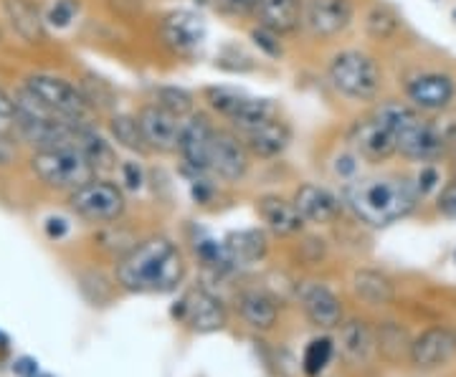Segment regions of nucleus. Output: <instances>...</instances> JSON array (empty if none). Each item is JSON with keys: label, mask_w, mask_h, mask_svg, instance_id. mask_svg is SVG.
Segmentation results:
<instances>
[{"label": "nucleus", "mask_w": 456, "mask_h": 377, "mask_svg": "<svg viewBox=\"0 0 456 377\" xmlns=\"http://www.w3.org/2000/svg\"><path fill=\"white\" fill-rule=\"evenodd\" d=\"M406 101L421 115L446 112L456 99V79L446 71H419L403 84Z\"/></svg>", "instance_id": "9"}, {"label": "nucleus", "mask_w": 456, "mask_h": 377, "mask_svg": "<svg viewBox=\"0 0 456 377\" xmlns=\"http://www.w3.org/2000/svg\"><path fill=\"white\" fill-rule=\"evenodd\" d=\"M327 82L340 97L370 104L383 92V66L368 51L345 49L338 51L327 64Z\"/></svg>", "instance_id": "4"}, {"label": "nucleus", "mask_w": 456, "mask_h": 377, "mask_svg": "<svg viewBox=\"0 0 456 377\" xmlns=\"http://www.w3.org/2000/svg\"><path fill=\"white\" fill-rule=\"evenodd\" d=\"M340 352L350 365H365L370 362L378 345H375V329H370L368 322L353 319L345 322L340 327Z\"/></svg>", "instance_id": "23"}, {"label": "nucleus", "mask_w": 456, "mask_h": 377, "mask_svg": "<svg viewBox=\"0 0 456 377\" xmlns=\"http://www.w3.org/2000/svg\"><path fill=\"white\" fill-rule=\"evenodd\" d=\"M332 352H335V345L330 337H320V340H312L310 347L305 349V373L307 375H320L325 370L330 360H332Z\"/></svg>", "instance_id": "32"}, {"label": "nucleus", "mask_w": 456, "mask_h": 377, "mask_svg": "<svg viewBox=\"0 0 456 377\" xmlns=\"http://www.w3.org/2000/svg\"><path fill=\"white\" fill-rule=\"evenodd\" d=\"M292 200L297 211L305 218V223L325 226V223H332L342 211L340 197L322 185H314V182H305L302 188H297Z\"/></svg>", "instance_id": "19"}, {"label": "nucleus", "mask_w": 456, "mask_h": 377, "mask_svg": "<svg viewBox=\"0 0 456 377\" xmlns=\"http://www.w3.org/2000/svg\"><path fill=\"white\" fill-rule=\"evenodd\" d=\"M251 167V152L244 145V140L231 127H216L208 155V175H216L218 180L239 182L244 180Z\"/></svg>", "instance_id": "11"}, {"label": "nucleus", "mask_w": 456, "mask_h": 377, "mask_svg": "<svg viewBox=\"0 0 456 377\" xmlns=\"http://www.w3.org/2000/svg\"><path fill=\"white\" fill-rule=\"evenodd\" d=\"M36 377H51V375H36Z\"/></svg>", "instance_id": "41"}, {"label": "nucleus", "mask_w": 456, "mask_h": 377, "mask_svg": "<svg viewBox=\"0 0 456 377\" xmlns=\"http://www.w3.org/2000/svg\"><path fill=\"white\" fill-rule=\"evenodd\" d=\"M375 345H378V352L386 357V360H403V357H411V340H408V332L393 322H386L380 327L375 329Z\"/></svg>", "instance_id": "28"}, {"label": "nucleus", "mask_w": 456, "mask_h": 377, "mask_svg": "<svg viewBox=\"0 0 456 377\" xmlns=\"http://www.w3.org/2000/svg\"><path fill=\"white\" fill-rule=\"evenodd\" d=\"M8 13H11V23L26 41H36L41 38V20L31 3L26 0H8Z\"/></svg>", "instance_id": "29"}, {"label": "nucleus", "mask_w": 456, "mask_h": 377, "mask_svg": "<svg viewBox=\"0 0 456 377\" xmlns=\"http://www.w3.org/2000/svg\"><path fill=\"white\" fill-rule=\"evenodd\" d=\"M347 142L353 152L358 155L360 160L370 164L388 163L393 155H398V148H395V134L393 130L380 119V116L368 115L358 119L350 132H347Z\"/></svg>", "instance_id": "13"}, {"label": "nucleus", "mask_w": 456, "mask_h": 377, "mask_svg": "<svg viewBox=\"0 0 456 377\" xmlns=\"http://www.w3.org/2000/svg\"><path fill=\"white\" fill-rule=\"evenodd\" d=\"M353 289L368 304H391L395 296L391 279L378 271H358L353 277Z\"/></svg>", "instance_id": "27"}, {"label": "nucleus", "mask_w": 456, "mask_h": 377, "mask_svg": "<svg viewBox=\"0 0 456 377\" xmlns=\"http://www.w3.org/2000/svg\"><path fill=\"white\" fill-rule=\"evenodd\" d=\"M454 148H456V145H454Z\"/></svg>", "instance_id": "43"}, {"label": "nucleus", "mask_w": 456, "mask_h": 377, "mask_svg": "<svg viewBox=\"0 0 456 377\" xmlns=\"http://www.w3.org/2000/svg\"><path fill=\"white\" fill-rule=\"evenodd\" d=\"M216 122L211 116L196 112L188 116L185 122V132L180 140L178 155L183 157V163L188 164L198 175H208V155H211V142L216 134Z\"/></svg>", "instance_id": "17"}, {"label": "nucleus", "mask_w": 456, "mask_h": 377, "mask_svg": "<svg viewBox=\"0 0 456 377\" xmlns=\"http://www.w3.org/2000/svg\"><path fill=\"white\" fill-rule=\"evenodd\" d=\"M137 122L145 137V145L150 152H160V155H173L180 149V140L185 132V116L175 115L170 109H165L155 101H147L145 107L137 112Z\"/></svg>", "instance_id": "10"}, {"label": "nucleus", "mask_w": 456, "mask_h": 377, "mask_svg": "<svg viewBox=\"0 0 456 377\" xmlns=\"http://www.w3.org/2000/svg\"><path fill=\"white\" fill-rule=\"evenodd\" d=\"M122 180L127 182L132 190H137V188L142 185V172H140V167L134 163L122 164Z\"/></svg>", "instance_id": "38"}, {"label": "nucleus", "mask_w": 456, "mask_h": 377, "mask_svg": "<svg viewBox=\"0 0 456 377\" xmlns=\"http://www.w3.org/2000/svg\"><path fill=\"white\" fill-rule=\"evenodd\" d=\"M110 127H112V134L117 142H122L125 148L134 149V152H147L145 137H142V130H140L137 116L117 115L112 116Z\"/></svg>", "instance_id": "30"}, {"label": "nucleus", "mask_w": 456, "mask_h": 377, "mask_svg": "<svg viewBox=\"0 0 456 377\" xmlns=\"http://www.w3.org/2000/svg\"><path fill=\"white\" fill-rule=\"evenodd\" d=\"M155 104H160L165 109H170V112H175L180 116H188L196 115V101H193V94H188L185 89H178V86H160L158 92H155V99H152Z\"/></svg>", "instance_id": "31"}, {"label": "nucleus", "mask_w": 456, "mask_h": 377, "mask_svg": "<svg viewBox=\"0 0 456 377\" xmlns=\"http://www.w3.org/2000/svg\"><path fill=\"white\" fill-rule=\"evenodd\" d=\"M305 0H259L254 20L256 26L277 36H292L302 28Z\"/></svg>", "instance_id": "20"}, {"label": "nucleus", "mask_w": 456, "mask_h": 377, "mask_svg": "<svg viewBox=\"0 0 456 377\" xmlns=\"http://www.w3.org/2000/svg\"><path fill=\"white\" fill-rule=\"evenodd\" d=\"M13 373L18 377H36L38 375V362L31 360V357H20V360L13 365Z\"/></svg>", "instance_id": "39"}, {"label": "nucleus", "mask_w": 456, "mask_h": 377, "mask_svg": "<svg viewBox=\"0 0 456 377\" xmlns=\"http://www.w3.org/2000/svg\"><path fill=\"white\" fill-rule=\"evenodd\" d=\"M26 92H31L33 97L38 99L41 104H46L49 109L59 112L66 119H74V122H89L92 115V101L89 97L79 92L71 82H66L61 76H53V74H31L26 84H23Z\"/></svg>", "instance_id": "7"}, {"label": "nucleus", "mask_w": 456, "mask_h": 377, "mask_svg": "<svg viewBox=\"0 0 456 377\" xmlns=\"http://www.w3.org/2000/svg\"><path fill=\"white\" fill-rule=\"evenodd\" d=\"M302 309L310 317L312 325L322 329H335L342 325V304L322 284H307L302 289Z\"/></svg>", "instance_id": "21"}, {"label": "nucleus", "mask_w": 456, "mask_h": 377, "mask_svg": "<svg viewBox=\"0 0 456 377\" xmlns=\"http://www.w3.org/2000/svg\"><path fill=\"white\" fill-rule=\"evenodd\" d=\"M31 170L46 188L64 193H77L86 182L94 180L99 172L97 164L77 148L36 149V155L31 157Z\"/></svg>", "instance_id": "5"}, {"label": "nucleus", "mask_w": 456, "mask_h": 377, "mask_svg": "<svg viewBox=\"0 0 456 377\" xmlns=\"http://www.w3.org/2000/svg\"><path fill=\"white\" fill-rule=\"evenodd\" d=\"M69 203L74 213L89 223H112L117 218H122L127 208L122 188L110 180H99V178L86 182L77 193H71Z\"/></svg>", "instance_id": "8"}, {"label": "nucleus", "mask_w": 456, "mask_h": 377, "mask_svg": "<svg viewBox=\"0 0 456 377\" xmlns=\"http://www.w3.org/2000/svg\"><path fill=\"white\" fill-rule=\"evenodd\" d=\"M251 38H254V44L261 46V49L266 51L269 56H281V44H279V38H281V36H277V33L266 31V28L256 26V28L251 31Z\"/></svg>", "instance_id": "35"}, {"label": "nucleus", "mask_w": 456, "mask_h": 377, "mask_svg": "<svg viewBox=\"0 0 456 377\" xmlns=\"http://www.w3.org/2000/svg\"><path fill=\"white\" fill-rule=\"evenodd\" d=\"M239 312H241L248 327L272 329L277 325L279 304L272 294L251 289V292H244L241 299H239Z\"/></svg>", "instance_id": "24"}, {"label": "nucleus", "mask_w": 456, "mask_h": 377, "mask_svg": "<svg viewBox=\"0 0 456 377\" xmlns=\"http://www.w3.org/2000/svg\"><path fill=\"white\" fill-rule=\"evenodd\" d=\"M233 132L244 140L251 157H261V160H274L292 142V130L281 119V115L272 116V119H261L256 124H248V127Z\"/></svg>", "instance_id": "16"}, {"label": "nucleus", "mask_w": 456, "mask_h": 377, "mask_svg": "<svg viewBox=\"0 0 456 377\" xmlns=\"http://www.w3.org/2000/svg\"><path fill=\"white\" fill-rule=\"evenodd\" d=\"M454 18H456V11H454Z\"/></svg>", "instance_id": "42"}, {"label": "nucleus", "mask_w": 456, "mask_h": 377, "mask_svg": "<svg viewBox=\"0 0 456 377\" xmlns=\"http://www.w3.org/2000/svg\"><path fill=\"white\" fill-rule=\"evenodd\" d=\"M456 355V332L446 327L426 329L411 345V362L419 370H436Z\"/></svg>", "instance_id": "18"}, {"label": "nucleus", "mask_w": 456, "mask_h": 377, "mask_svg": "<svg viewBox=\"0 0 456 377\" xmlns=\"http://www.w3.org/2000/svg\"><path fill=\"white\" fill-rule=\"evenodd\" d=\"M375 115L391 127L398 155L408 163L434 164L454 148L444 124L421 115L408 101H386L375 109Z\"/></svg>", "instance_id": "3"}, {"label": "nucleus", "mask_w": 456, "mask_h": 377, "mask_svg": "<svg viewBox=\"0 0 456 377\" xmlns=\"http://www.w3.org/2000/svg\"><path fill=\"white\" fill-rule=\"evenodd\" d=\"M362 26H365V33L378 41V44H388L393 41L398 31H401V16L393 11L391 5H386V3H373L370 8H368V13H365V20H362Z\"/></svg>", "instance_id": "26"}, {"label": "nucleus", "mask_w": 456, "mask_h": 377, "mask_svg": "<svg viewBox=\"0 0 456 377\" xmlns=\"http://www.w3.org/2000/svg\"><path fill=\"white\" fill-rule=\"evenodd\" d=\"M421 193L413 178L403 175H373L355 178L345 185L342 203L360 223L370 229H386L413 213Z\"/></svg>", "instance_id": "2"}, {"label": "nucleus", "mask_w": 456, "mask_h": 377, "mask_svg": "<svg viewBox=\"0 0 456 377\" xmlns=\"http://www.w3.org/2000/svg\"><path fill=\"white\" fill-rule=\"evenodd\" d=\"M228 253V261L231 266H246V263H254L264 259L266 253V238L261 230H239V233H231L226 241H224Z\"/></svg>", "instance_id": "25"}, {"label": "nucleus", "mask_w": 456, "mask_h": 377, "mask_svg": "<svg viewBox=\"0 0 456 377\" xmlns=\"http://www.w3.org/2000/svg\"><path fill=\"white\" fill-rule=\"evenodd\" d=\"M416 180V188H419V193L421 196H428L436 185H439V170L434 167V164H421V172L413 178Z\"/></svg>", "instance_id": "37"}, {"label": "nucleus", "mask_w": 456, "mask_h": 377, "mask_svg": "<svg viewBox=\"0 0 456 377\" xmlns=\"http://www.w3.org/2000/svg\"><path fill=\"white\" fill-rule=\"evenodd\" d=\"M355 18L353 0H305L302 28L314 41H332L350 28Z\"/></svg>", "instance_id": "12"}, {"label": "nucleus", "mask_w": 456, "mask_h": 377, "mask_svg": "<svg viewBox=\"0 0 456 377\" xmlns=\"http://www.w3.org/2000/svg\"><path fill=\"white\" fill-rule=\"evenodd\" d=\"M436 208H439L441 215L446 218H454L456 221V178L449 180L444 188H441L439 200H436Z\"/></svg>", "instance_id": "36"}, {"label": "nucleus", "mask_w": 456, "mask_h": 377, "mask_svg": "<svg viewBox=\"0 0 456 377\" xmlns=\"http://www.w3.org/2000/svg\"><path fill=\"white\" fill-rule=\"evenodd\" d=\"M185 256L170 238L152 236L117 261V284L132 294H170L185 279Z\"/></svg>", "instance_id": "1"}, {"label": "nucleus", "mask_w": 456, "mask_h": 377, "mask_svg": "<svg viewBox=\"0 0 456 377\" xmlns=\"http://www.w3.org/2000/svg\"><path fill=\"white\" fill-rule=\"evenodd\" d=\"M173 314L193 332H216L226 325V307L221 304L218 296H213L206 289L185 292Z\"/></svg>", "instance_id": "15"}, {"label": "nucleus", "mask_w": 456, "mask_h": 377, "mask_svg": "<svg viewBox=\"0 0 456 377\" xmlns=\"http://www.w3.org/2000/svg\"><path fill=\"white\" fill-rule=\"evenodd\" d=\"M158 36L173 56L191 59L206 44V23L193 11H170L160 20Z\"/></svg>", "instance_id": "14"}, {"label": "nucleus", "mask_w": 456, "mask_h": 377, "mask_svg": "<svg viewBox=\"0 0 456 377\" xmlns=\"http://www.w3.org/2000/svg\"><path fill=\"white\" fill-rule=\"evenodd\" d=\"M203 101L213 115L226 119L231 130H241L248 124H256L261 119L281 115L277 101L254 97L244 89H233V86H208L203 89Z\"/></svg>", "instance_id": "6"}, {"label": "nucleus", "mask_w": 456, "mask_h": 377, "mask_svg": "<svg viewBox=\"0 0 456 377\" xmlns=\"http://www.w3.org/2000/svg\"><path fill=\"white\" fill-rule=\"evenodd\" d=\"M64 233H66L64 221H61V218H59V221H53V218H51V221H49V236H53V238H61Z\"/></svg>", "instance_id": "40"}, {"label": "nucleus", "mask_w": 456, "mask_h": 377, "mask_svg": "<svg viewBox=\"0 0 456 377\" xmlns=\"http://www.w3.org/2000/svg\"><path fill=\"white\" fill-rule=\"evenodd\" d=\"M256 211L261 221L279 236H294L305 226V218L297 211L294 200H284L279 196H264L256 200Z\"/></svg>", "instance_id": "22"}, {"label": "nucleus", "mask_w": 456, "mask_h": 377, "mask_svg": "<svg viewBox=\"0 0 456 377\" xmlns=\"http://www.w3.org/2000/svg\"><path fill=\"white\" fill-rule=\"evenodd\" d=\"M211 8L224 18H233V20H244V18H254L259 0H208Z\"/></svg>", "instance_id": "33"}, {"label": "nucleus", "mask_w": 456, "mask_h": 377, "mask_svg": "<svg viewBox=\"0 0 456 377\" xmlns=\"http://www.w3.org/2000/svg\"><path fill=\"white\" fill-rule=\"evenodd\" d=\"M13 127H16V101L0 89V140H5Z\"/></svg>", "instance_id": "34"}]
</instances>
